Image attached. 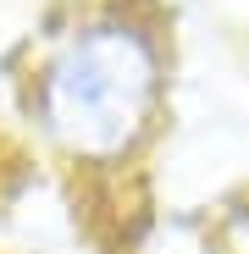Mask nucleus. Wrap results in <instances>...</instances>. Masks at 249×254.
I'll return each mask as SVG.
<instances>
[{
  "label": "nucleus",
  "instance_id": "nucleus-1",
  "mask_svg": "<svg viewBox=\"0 0 249 254\" xmlns=\"http://www.w3.org/2000/svg\"><path fill=\"white\" fill-rule=\"evenodd\" d=\"M155 89H161L155 39L139 22L100 17L78 28L61 45V56L45 66L39 105H45L50 133L67 149L89 160H116L144 133L155 111Z\"/></svg>",
  "mask_w": 249,
  "mask_h": 254
}]
</instances>
